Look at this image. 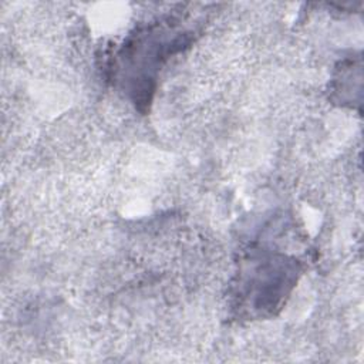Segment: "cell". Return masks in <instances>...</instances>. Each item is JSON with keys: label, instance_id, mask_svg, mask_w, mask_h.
Wrapping results in <instances>:
<instances>
[{"label": "cell", "instance_id": "cell-1", "mask_svg": "<svg viewBox=\"0 0 364 364\" xmlns=\"http://www.w3.org/2000/svg\"><path fill=\"white\" fill-rule=\"evenodd\" d=\"M188 33H179L175 27L166 28L164 26L148 27L142 34L132 37L119 51L121 71L125 77L129 78L135 70L136 74L129 81L128 88H134L135 102H148L151 94L154 92V81L156 80V73L161 70L165 60L172 54L181 51L189 43ZM119 70V68H118ZM122 80V81H124Z\"/></svg>", "mask_w": 364, "mask_h": 364}, {"label": "cell", "instance_id": "cell-2", "mask_svg": "<svg viewBox=\"0 0 364 364\" xmlns=\"http://www.w3.org/2000/svg\"><path fill=\"white\" fill-rule=\"evenodd\" d=\"M246 262L237 282L239 300L259 317L274 314L297 280V263L282 255H262Z\"/></svg>", "mask_w": 364, "mask_h": 364}]
</instances>
